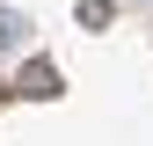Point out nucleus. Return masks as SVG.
Returning <instances> with one entry per match:
<instances>
[{"instance_id":"1","label":"nucleus","mask_w":153,"mask_h":146,"mask_svg":"<svg viewBox=\"0 0 153 146\" xmlns=\"http://www.w3.org/2000/svg\"><path fill=\"white\" fill-rule=\"evenodd\" d=\"M22 95H44L51 102V95H59V66H29L22 73Z\"/></svg>"},{"instance_id":"2","label":"nucleus","mask_w":153,"mask_h":146,"mask_svg":"<svg viewBox=\"0 0 153 146\" xmlns=\"http://www.w3.org/2000/svg\"><path fill=\"white\" fill-rule=\"evenodd\" d=\"M22 44H29V22L15 7H0V51H22Z\"/></svg>"},{"instance_id":"3","label":"nucleus","mask_w":153,"mask_h":146,"mask_svg":"<svg viewBox=\"0 0 153 146\" xmlns=\"http://www.w3.org/2000/svg\"><path fill=\"white\" fill-rule=\"evenodd\" d=\"M109 22V0H80V29H102Z\"/></svg>"}]
</instances>
